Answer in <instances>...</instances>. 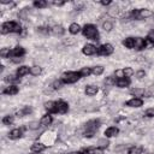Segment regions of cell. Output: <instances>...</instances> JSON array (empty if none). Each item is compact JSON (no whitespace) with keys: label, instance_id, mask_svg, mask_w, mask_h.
Returning <instances> with one entry per match:
<instances>
[{"label":"cell","instance_id":"cell-52","mask_svg":"<svg viewBox=\"0 0 154 154\" xmlns=\"http://www.w3.org/2000/svg\"><path fill=\"white\" fill-rule=\"evenodd\" d=\"M67 154H82V152H70Z\"/></svg>","mask_w":154,"mask_h":154},{"label":"cell","instance_id":"cell-13","mask_svg":"<svg viewBox=\"0 0 154 154\" xmlns=\"http://www.w3.org/2000/svg\"><path fill=\"white\" fill-rule=\"evenodd\" d=\"M28 73H30V69H29L28 66H25V65L19 66V67L17 69V71H16V76H17V78L24 77V76L28 75Z\"/></svg>","mask_w":154,"mask_h":154},{"label":"cell","instance_id":"cell-8","mask_svg":"<svg viewBox=\"0 0 154 154\" xmlns=\"http://www.w3.org/2000/svg\"><path fill=\"white\" fill-rule=\"evenodd\" d=\"M82 53H83L84 55H89V57H90V55H94V54L97 53V48H96V46H94L93 43H87V45L83 46Z\"/></svg>","mask_w":154,"mask_h":154},{"label":"cell","instance_id":"cell-7","mask_svg":"<svg viewBox=\"0 0 154 154\" xmlns=\"http://www.w3.org/2000/svg\"><path fill=\"white\" fill-rule=\"evenodd\" d=\"M69 111V103L65 102L64 100H58L55 102V113H66Z\"/></svg>","mask_w":154,"mask_h":154},{"label":"cell","instance_id":"cell-9","mask_svg":"<svg viewBox=\"0 0 154 154\" xmlns=\"http://www.w3.org/2000/svg\"><path fill=\"white\" fill-rule=\"evenodd\" d=\"M24 54H25V49H24L22 46H16V47L11 51L10 57H12V58H22Z\"/></svg>","mask_w":154,"mask_h":154},{"label":"cell","instance_id":"cell-32","mask_svg":"<svg viewBox=\"0 0 154 154\" xmlns=\"http://www.w3.org/2000/svg\"><path fill=\"white\" fill-rule=\"evenodd\" d=\"M141 153H142V149L140 147H136V146L130 147L128 149V154H141Z\"/></svg>","mask_w":154,"mask_h":154},{"label":"cell","instance_id":"cell-12","mask_svg":"<svg viewBox=\"0 0 154 154\" xmlns=\"http://www.w3.org/2000/svg\"><path fill=\"white\" fill-rule=\"evenodd\" d=\"M128 107H141L143 105V100L140 99V97H132L130 99L129 101H126L125 103Z\"/></svg>","mask_w":154,"mask_h":154},{"label":"cell","instance_id":"cell-41","mask_svg":"<svg viewBox=\"0 0 154 154\" xmlns=\"http://www.w3.org/2000/svg\"><path fill=\"white\" fill-rule=\"evenodd\" d=\"M37 32L48 34V32H49V28H47V26H38V28H37Z\"/></svg>","mask_w":154,"mask_h":154},{"label":"cell","instance_id":"cell-29","mask_svg":"<svg viewBox=\"0 0 154 154\" xmlns=\"http://www.w3.org/2000/svg\"><path fill=\"white\" fill-rule=\"evenodd\" d=\"M32 5H34L36 8H45V7L48 5V2L45 1V0H36V1H34Z\"/></svg>","mask_w":154,"mask_h":154},{"label":"cell","instance_id":"cell-28","mask_svg":"<svg viewBox=\"0 0 154 154\" xmlns=\"http://www.w3.org/2000/svg\"><path fill=\"white\" fill-rule=\"evenodd\" d=\"M102 72H103V67L101 65H97V66L91 67V73L95 75V76H100V75H102Z\"/></svg>","mask_w":154,"mask_h":154},{"label":"cell","instance_id":"cell-26","mask_svg":"<svg viewBox=\"0 0 154 154\" xmlns=\"http://www.w3.org/2000/svg\"><path fill=\"white\" fill-rule=\"evenodd\" d=\"M32 112V109H31V107H29V106H24L20 111H18V116L19 117H24V116H29L30 113Z\"/></svg>","mask_w":154,"mask_h":154},{"label":"cell","instance_id":"cell-23","mask_svg":"<svg viewBox=\"0 0 154 154\" xmlns=\"http://www.w3.org/2000/svg\"><path fill=\"white\" fill-rule=\"evenodd\" d=\"M130 94L134 95L135 97H140V99H141V96H143V95L146 94V91H144V89H142V88H135V89H131V90H130Z\"/></svg>","mask_w":154,"mask_h":154},{"label":"cell","instance_id":"cell-40","mask_svg":"<svg viewBox=\"0 0 154 154\" xmlns=\"http://www.w3.org/2000/svg\"><path fill=\"white\" fill-rule=\"evenodd\" d=\"M10 53H11L10 48H4V49H1L0 55H1L2 58H10Z\"/></svg>","mask_w":154,"mask_h":154},{"label":"cell","instance_id":"cell-39","mask_svg":"<svg viewBox=\"0 0 154 154\" xmlns=\"http://www.w3.org/2000/svg\"><path fill=\"white\" fill-rule=\"evenodd\" d=\"M4 81H5L6 83H13V82L18 81V78H16V77H14V76H12V75H7V76L4 78Z\"/></svg>","mask_w":154,"mask_h":154},{"label":"cell","instance_id":"cell-49","mask_svg":"<svg viewBox=\"0 0 154 154\" xmlns=\"http://www.w3.org/2000/svg\"><path fill=\"white\" fill-rule=\"evenodd\" d=\"M75 6H76L77 10H81V8L83 7V4H82V2H75Z\"/></svg>","mask_w":154,"mask_h":154},{"label":"cell","instance_id":"cell-48","mask_svg":"<svg viewBox=\"0 0 154 154\" xmlns=\"http://www.w3.org/2000/svg\"><path fill=\"white\" fill-rule=\"evenodd\" d=\"M52 4H53L54 6H63L65 2H64V1H53Z\"/></svg>","mask_w":154,"mask_h":154},{"label":"cell","instance_id":"cell-37","mask_svg":"<svg viewBox=\"0 0 154 154\" xmlns=\"http://www.w3.org/2000/svg\"><path fill=\"white\" fill-rule=\"evenodd\" d=\"M38 126H41V124L38 122H36V120L30 122L28 124V129H30V130H36V129H38Z\"/></svg>","mask_w":154,"mask_h":154},{"label":"cell","instance_id":"cell-10","mask_svg":"<svg viewBox=\"0 0 154 154\" xmlns=\"http://www.w3.org/2000/svg\"><path fill=\"white\" fill-rule=\"evenodd\" d=\"M18 91H19V89H18V87H17L16 84H10L8 87H6V88L2 90V94L11 96V95H16Z\"/></svg>","mask_w":154,"mask_h":154},{"label":"cell","instance_id":"cell-50","mask_svg":"<svg viewBox=\"0 0 154 154\" xmlns=\"http://www.w3.org/2000/svg\"><path fill=\"white\" fill-rule=\"evenodd\" d=\"M111 2H112V1H109V0H108V1H100V4H101V5H103V6L111 5Z\"/></svg>","mask_w":154,"mask_h":154},{"label":"cell","instance_id":"cell-16","mask_svg":"<svg viewBox=\"0 0 154 154\" xmlns=\"http://www.w3.org/2000/svg\"><path fill=\"white\" fill-rule=\"evenodd\" d=\"M118 88H126L130 85V79L129 78H117L116 79V83H114Z\"/></svg>","mask_w":154,"mask_h":154},{"label":"cell","instance_id":"cell-53","mask_svg":"<svg viewBox=\"0 0 154 154\" xmlns=\"http://www.w3.org/2000/svg\"><path fill=\"white\" fill-rule=\"evenodd\" d=\"M30 154H41V153H35V152H32V153H30Z\"/></svg>","mask_w":154,"mask_h":154},{"label":"cell","instance_id":"cell-47","mask_svg":"<svg viewBox=\"0 0 154 154\" xmlns=\"http://www.w3.org/2000/svg\"><path fill=\"white\" fill-rule=\"evenodd\" d=\"M73 43H75V41H73V40H71V37H69L67 40H65V45H67V46L73 45Z\"/></svg>","mask_w":154,"mask_h":154},{"label":"cell","instance_id":"cell-5","mask_svg":"<svg viewBox=\"0 0 154 154\" xmlns=\"http://www.w3.org/2000/svg\"><path fill=\"white\" fill-rule=\"evenodd\" d=\"M150 16H153V13L148 8H138V10H134L131 12V18H134V19H146Z\"/></svg>","mask_w":154,"mask_h":154},{"label":"cell","instance_id":"cell-46","mask_svg":"<svg viewBox=\"0 0 154 154\" xmlns=\"http://www.w3.org/2000/svg\"><path fill=\"white\" fill-rule=\"evenodd\" d=\"M147 40H149L152 43H154V30H152V31H149V32H148Z\"/></svg>","mask_w":154,"mask_h":154},{"label":"cell","instance_id":"cell-45","mask_svg":"<svg viewBox=\"0 0 154 154\" xmlns=\"http://www.w3.org/2000/svg\"><path fill=\"white\" fill-rule=\"evenodd\" d=\"M144 76H146V72H144L143 70H138V71L136 72V77H137L138 79H142Z\"/></svg>","mask_w":154,"mask_h":154},{"label":"cell","instance_id":"cell-17","mask_svg":"<svg viewBox=\"0 0 154 154\" xmlns=\"http://www.w3.org/2000/svg\"><path fill=\"white\" fill-rule=\"evenodd\" d=\"M52 122H53V117H52L51 113H48V114H45V116L41 118L40 124H41V126H48V125L52 124Z\"/></svg>","mask_w":154,"mask_h":154},{"label":"cell","instance_id":"cell-22","mask_svg":"<svg viewBox=\"0 0 154 154\" xmlns=\"http://www.w3.org/2000/svg\"><path fill=\"white\" fill-rule=\"evenodd\" d=\"M123 45L129 49H134V47H135V37H126L123 41Z\"/></svg>","mask_w":154,"mask_h":154},{"label":"cell","instance_id":"cell-21","mask_svg":"<svg viewBox=\"0 0 154 154\" xmlns=\"http://www.w3.org/2000/svg\"><path fill=\"white\" fill-rule=\"evenodd\" d=\"M69 31H70V34L76 35V34H78L81 31V25L78 23H71L70 26H69Z\"/></svg>","mask_w":154,"mask_h":154},{"label":"cell","instance_id":"cell-42","mask_svg":"<svg viewBox=\"0 0 154 154\" xmlns=\"http://www.w3.org/2000/svg\"><path fill=\"white\" fill-rule=\"evenodd\" d=\"M144 116L148 117V118H154V108H148V109L146 111Z\"/></svg>","mask_w":154,"mask_h":154},{"label":"cell","instance_id":"cell-38","mask_svg":"<svg viewBox=\"0 0 154 154\" xmlns=\"http://www.w3.org/2000/svg\"><path fill=\"white\" fill-rule=\"evenodd\" d=\"M108 13H109L111 16H117V14L119 13V7H118V6H112V7L108 10Z\"/></svg>","mask_w":154,"mask_h":154},{"label":"cell","instance_id":"cell-3","mask_svg":"<svg viewBox=\"0 0 154 154\" xmlns=\"http://www.w3.org/2000/svg\"><path fill=\"white\" fill-rule=\"evenodd\" d=\"M22 30V26L19 23L17 22H5L2 25H1V34L2 35H6V34H10V32H17L19 34Z\"/></svg>","mask_w":154,"mask_h":154},{"label":"cell","instance_id":"cell-24","mask_svg":"<svg viewBox=\"0 0 154 154\" xmlns=\"http://www.w3.org/2000/svg\"><path fill=\"white\" fill-rule=\"evenodd\" d=\"M82 154H103L102 148H89V149H83Z\"/></svg>","mask_w":154,"mask_h":154},{"label":"cell","instance_id":"cell-44","mask_svg":"<svg viewBox=\"0 0 154 154\" xmlns=\"http://www.w3.org/2000/svg\"><path fill=\"white\" fill-rule=\"evenodd\" d=\"M114 83H116V79H113L112 76H108V77L105 79V84H107V85H109V84H114Z\"/></svg>","mask_w":154,"mask_h":154},{"label":"cell","instance_id":"cell-14","mask_svg":"<svg viewBox=\"0 0 154 154\" xmlns=\"http://www.w3.org/2000/svg\"><path fill=\"white\" fill-rule=\"evenodd\" d=\"M118 134H119V129H118L117 126H109V128H107V129L105 130V136H106L107 138L114 137V136H117Z\"/></svg>","mask_w":154,"mask_h":154},{"label":"cell","instance_id":"cell-35","mask_svg":"<svg viewBox=\"0 0 154 154\" xmlns=\"http://www.w3.org/2000/svg\"><path fill=\"white\" fill-rule=\"evenodd\" d=\"M13 123V117L12 116H5L2 118V124L4 125H11Z\"/></svg>","mask_w":154,"mask_h":154},{"label":"cell","instance_id":"cell-1","mask_svg":"<svg viewBox=\"0 0 154 154\" xmlns=\"http://www.w3.org/2000/svg\"><path fill=\"white\" fill-rule=\"evenodd\" d=\"M82 34L88 40H91V41H99L100 40L99 31L94 24H85L82 29Z\"/></svg>","mask_w":154,"mask_h":154},{"label":"cell","instance_id":"cell-51","mask_svg":"<svg viewBox=\"0 0 154 154\" xmlns=\"http://www.w3.org/2000/svg\"><path fill=\"white\" fill-rule=\"evenodd\" d=\"M22 60H23V58H13V59H12L13 63H19V61H22Z\"/></svg>","mask_w":154,"mask_h":154},{"label":"cell","instance_id":"cell-20","mask_svg":"<svg viewBox=\"0 0 154 154\" xmlns=\"http://www.w3.org/2000/svg\"><path fill=\"white\" fill-rule=\"evenodd\" d=\"M51 31L54 34V35H57V36H61V35H64V32H65V29L61 26V25H59V24H55L52 29H51Z\"/></svg>","mask_w":154,"mask_h":154},{"label":"cell","instance_id":"cell-19","mask_svg":"<svg viewBox=\"0 0 154 154\" xmlns=\"http://www.w3.org/2000/svg\"><path fill=\"white\" fill-rule=\"evenodd\" d=\"M84 91H85V95H88V96H94V95H96V93L99 91V88H97L96 85H87Z\"/></svg>","mask_w":154,"mask_h":154},{"label":"cell","instance_id":"cell-27","mask_svg":"<svg viewBox=\"0 0 154 154\" xmlns=\"http://www.w3.org/2000/svg\"><path fill=\"white\" fill-rule=\"evenodd\" d=\"M41 72H42V69L38 65H34L30 67V75H32V76H38V75H41Z\"/></svg>","mask_w":154,"mask_h":154},{"label":"cell","instance_id":"cell-11","mask_svg":"<svg viewBox=\"0 0 154 154\" xmlns=\"http://www.w3.org/2000/svg\"><path fill=\"white\" fill-rule=\"evenodd\" d=\"M146 46H147V40L142 38V37H135V47H134V49L141 51V49H144Z\"/></svg>","mask_w":154,"mask_h":154},{"label":"cell","instance_id":"cell-15","mask_svg":"<svg viewBox=\"0 0 154 154\" xmlns=\"http://www.w3.org/2000/svg\"><path fill=\"white\" fill-rule=\"evenodd\" d=\"M22 136H23V129H13V130H11L10 134H8V137H10L11 140H18V138H20Z\"/></svg>","mask_w":154,"mask_h":154},{"label":"cell","instance_id":"cell-6","mask_svg":"<svg viewBox=\"0 0 154 154\" xmlns=\"http://www.w3.org/2000/svg\"><path fill=\"white\" fill-rule=\"evenodd\" d=\"M113 51H114V48L111 43H103L100 47H97V54L99 55H106L107 57V55H111L113 53Z\"/></svg>","mask_w":154,"mask_h":154},{"label":"cell","instance_id":"cell-34","mask_svg":"<svg viewBox=\"0 0 154 154\" xmlns=\"http://www.w3.org/2000/svg\"><path fill=\"white\" fill-rule=\"evenodd\" d=\"M63 84H64V82H63L61 79H57V81H54V82L52 83V88H53L54 90H58V89H60V88L63 87Z\"/></svg>","mask_w":154,"mask_h":154},{"label":"cell","instance_id":"cell-30","mask_svg":"<svg viewBox=\"0 0 154 154\" xmlns=\"http://www.w3.org/2000/svg\"><path fill=\"white\" fill-rule=\"evenodd\" d=\"M102 29H103L105 31H111V30L113 29V23H112L111 20H105V22H102Z\"/></svg>","mask_w":154,"mask_h":154},{"label":"cell","instance_id":"cell-36","mask_svg":"<svg viewBox=\"0 0 154 154\" xmlns=\"http://www.w3.org/2000/svg\"><path fill=\"white\" fill-rule=\"evenodd\" d=\"M97 143H99V147H100V148H102V149H103V148H107V147H108V144H109V142H108V140H107L106 137H105V138L99 140V142H97Z\"/></svg>","mask_w":154,"mask_h":154},{"label":"cell","instance_id":"cell-2","mask_svg":"<svg viewBox=\"0 0 154 154\" xmlns=\"http://www.w3.org/2000/svg\"><path fill=\"white\" fill-rule=\"evenodd\" d=\"M100 120L99 119H91L89 122H87L85 124V128H84V132H83V136L84 137H93L95 135V132L97 131V129L100 128Z\"/></svg>","mask_w":154,"mask_h":154},{"label":"cell","instance_id":"cell-31","mask_svg":"<svg viewBox=\"0 0 154 154\" xmlns=\"http://www.w3.org/2000/svg\"><path fill=\"white\" fill-rule=\"evenodd\" d=\"M123 72H124V77L125 78H129V77H131L134 75V69L130 67V66H126V67L123 69Z\"/></svg>","mask_w":154,"mask_h":154},{"label":"cell","instance_id":"cell-43","mask_svg":"<svg viewBox=\"0 0 154 154\" xmlns=\"http://www.w3.org/2000/svg\"><path fill=\"white\" fill-rule=\"evenodd\" d=\"M114 76H116L117 78H124V72H123V69L116 70V72H114Z\"/></svg>","mask_w":154,"mask_h":154},{"label":"cell","instance_id":"cell-25","mask_svg":"<svg viewBox=\"0 0 154 154\" xmlns=\"http://www.w3.org/2000/svg\"><path fill=\"white\" fill-rule=\"evenodd\" d=\"M45 108L48 111V113H55V102L54 101L45 102Z\"/></svg>","mask_w":154,"mask_h":154},{"label":"cell","instance_id":"cell-33","mask_svg":"<svg viewBox=\"0 0 154 154\" xmlns=\"http://www.w3.org/2000/svg\"><path fill=\"white\" fill-rule=\"evenodd\" d=\"M82 77H88L91 73V67H82V70L79 71Z\"/></svg>","mask_w":154,"mask_h":154},{"label":"cell","instance_id":"cell-18","mask_svg":"<svg viewBox=\"0 0 154 154\" xmlns=\"http://www.w3.org/2000/svg\"><path fill=\"white\" fill-rule=\"evenodd\" d=\"M45 149H46V144L42 142H35L31 146V152H35V153H41Z\"/></svg>","mask_w":154,"mask_h":154},{"label":"cell","instance_id":"cell-4","mask_svg":"<svg viewBox=\"0 0 154 154\" xmlns=\"http://www.w3.org/2000/svg\"><path fill=\"white\" fill-rule=\"evenodd\" d=\"M81 77L82 76H81L79 71H69L63 75L61 81L64 82V84H71V83H76Z\"/></svg>","mask_w":154,"mask_h":154}]
</instances>
